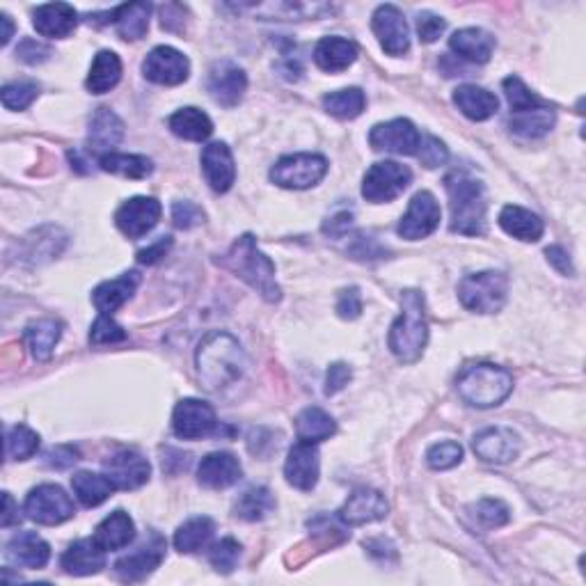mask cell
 Segmentation results:
<instances>
[{"label":"cell","instance_id":"cell-1","mask_svg":"<svg viewBox=\"0 0 586 586\" xmlns=\"http://www.w3.org/2000/svg\"><path fill=\"white\" fill-rule=\"evenodd\" d=\"M195 362L204 390L220 392L243 376L245 353L229 332H211L197 348Z\"/></svg>","mask_w":586,"mask_h":586},{"label":"cell","instance_id":"cell-2","mask_svg":"<svg viewBox=\"0 0 586 586\" xmlns=\"http://www.w3.org/2000/svg\"><path fill=\"white\" fill-rule=\"evenodd\" d=\"M445 188L449 195L451 223L449 229L463 236L486 234V190L481 181L470 177L467 172L454 170L447 174Z\"/></svg>","mask_w":586,"mask_h":586},{"label":"cell","instance_id":"cell-3","mask_svg":"<svg viewBox=\"0 0 586 586\" xmlns=\"http://www.w3.org/2000/svg\"><path fill=\"white\" fill-rule=\"evenodd\" d=\"M429 342V323H426L424 293L408 289L401 293V314L392 323L390 351L403 364H413L424 355Z\"/></svg>","mask_w":586,"mask_h":586},{"label":"cell","instance_id":"cell-4","mask_svg":"<svg viewBox=\"0 0 586 586\" xmlns=\"http://www.w3.org/2000/svg\"><path fill=\"white\" fill-rule=\"evenodd\" d=\"M220 264L229 268L236 277H241L243 282H248L268 303H277L282 298V291L275 282V264L257 248L252 234H243L229 248L227 255L220 257Z\"/></svg>","mask_w":586,"mask_h":586},{"label":"cell","instance_id":"cell-5","mask_svg":"<svg viewBox=\"0 0 586 586\" xmlns=\"http://www.w3.org/2000/svg\"><path fill=\"white\" fill-rule=\"evenodd\" d=\"M456 390L474 408H495L513 392V376L497 364H470L458 374Z\"/></svg>","mask_w":586,"mask_h":586},{"label":"cell","instance_id":"cell-6","mask_svg":"<svg viewBox=\"0 0 586 586\" xmlns=\"http://www.w3.org/2000/svg\"><path fill=\"white\" fill-rule=\"evenodd\" d=\"M506 296H509V280L504 273L497 271L472 273L458 284V298H461L463 307L477 314L500 312Z\"/></svg>","mask_w":586,"mask_h":586},{"label":"cell","instance_id":"cell-7","mask_svg":"<svg viewBox=\"0 0 586 586\" xmlns=\"http://www.w3.org/2000/svg\"><path fill=\"white\" fill-rule=\"evenodd\" d=\"M413 181V172L408 165H401L397 161H380L374 163L364 174L362 181V197L374 204H387L410 186Z\"/></svg>","mask_w":586,"mask_h":586},{"label":"cell","instance_id":"cell-8","mask_svg":"<svg viewBox=\"0 0 586 586\" xmlns=\"http://www.w3.org/2000/svg\"><path fill=\"white\" fill-rule=\"evenodd\" d=\"M328 172V161L319 154H291L282 156L273 165L271 181L291 190H305L319 184Z\"/></svg>","mask_w":586,"mask_h":586},{"label":"cell","instance_id":"cell-9","mask_svg":"<svg viewBox=\"0 0 586 586\" xmlns=\"http://www.w3.org/2000/svg\"><path fill=\"white\" fill-rule=\"evenodd\" d=\"M74 513V500L55 483H42V486L30 490L26 497V516L35 520L37 525H62V522L74 518Z\"/></svg>","mask_w":586,"mask_h":586},{"label":"cell","instance_id":"cell-10","mask_svg":"<svg viewBox=\"0 0 586 586\" xmlns=\"http://www.w3.org/2000/svg\"><path fill=\"white\" fill-rule=\"evenodd\" d=\"M440 218L442 211L438 200H435L429 190H422V193H417L413 200H410L406 216L401 218L397 232L401 239L406 241L426 239V236H431L435 229H438Z\"/></svg>","mask_w":586,"mask_h":586},{"label":"cell","instance_id":"cell-11","mask_svg":"<svg viewBox=\"0 0 586 586\" xmlns=\"http://www.w3.org/2000/svg\"><path fill=\"white\" fill-rule=\"evenodd\" d=\"M216 426V413L200 399L179 401L172 413V431L181 440H202L216 431Z\"/></svg>","mask_w":586,"mask_h":586},{"label":"cell","instance_id":"cell-12","mask_svg":"<svg viewBox=\"0 0 586 586\" xmlns=\"http://www.w3.org/2000/svg\"><path fill=\"white\" fill-rule=\"evenodd\" d=\"M142 74L156 85H181L190 76V62L184 53L172 46H156L142 62Z\"/></svg>","mask_w":586,"mask_h":586},{"label":"cell","instance_id":"cell-13","mask_svg":"<svg viewBox=\"0 0 586 586\" xmlns=\"http://www.w3.org/2000/svg\"><path fill=\"white\" fill-rule=\"evenodd\" d=\"M419 136L417 126L410 120H392L385 124H376L369 133V145L376 149V152H387V154H399V156H417Z\"/></svg>","mask_w":586,"mask_h":586},{"label":"cell","instance_id":"cell-14","mask_svg":"<svg viewBox=\"0 0 586 586\" xmlns=\"http://www.w3.org/2000/svg\"><path fill=\"white\" fill-rule=\"evenodd\" d=\"M163 207L154 197H131L115 213V225L129 239H142L161 220Z\"/></svg>","mask_w":586,"mask_h":586},{"label":"cell","instance_id":"cell-15","mask_svg":"<svg viewBox=\"0 0 586 586\" xmlns=\"http://www.w3.org/2000/svg\"><path fill=\"white\" fill-rule=\"evenodd\" d=\"M371 30L387 55H406L410 51V28L397 5H380L371 19Z\"/></svg>","mask_w":586,"mask_h":586},{"label":"cell","instance_id":"cell-16","mask_svg":"<svg viewBox=\"0 0 586 586\" xmlns=\"http://www.w3.org/2000/svg\"><path fill=\"white\" fill-rule=\"evenodd\" d=\"M165 559V538L152 532L145 543L140 545L136 552L126 554L115 564V575L122 582H140L147 575H152L154 570L163 564Z\"/></svg>","mask_w":586,"mask_h":586},{"label":"cell","instance_id":"cell-17","mask_svg":"<svg viewBox=\"0 0 586 586\" xmlns=\"http://www.w3.org/2000/svg\"><path fill=\"white\" fill-rule=\"evenodd\" d=\"M207 90L218 106L234 108L239 106L245 90H248V76L236 62L220 60L209 71Z\"/></svg>","mask_w":586,"mask_h":586},{"label":"cell","instance_id":"cell-18","mask_svg":"<svg viewBox=\"0 0 586 586\" xmlns=\"http://www.w3.org/2000/svg\"><path fill=\"white\" fill-rule=\"evenodd\" d=\"M104 472L115 483L117 490H136L149 481L152 465L138 451L122 449L104 463Z\"/></svg>","mask_w":586,"mask_h":586},{"label":"cell","instance_id":"cell-19","mask_svg":"<svg viewBox=\"0 0 586 586\" xmlns=\"http://www.w3.org/2000/svg\"><path fill=\"white\" fill-rule=\"evenodd\" d=\"M321 474V461H319V449L310 442H296L289 449L287 463H284V477L293 488L310 493L316 488Z\"/></svg>","mask_w":586,"mask_h":586},{"label":"cell","instance_id":"cell-20","mask_svg":"<svg viewBox=\"0 0 586 586\" xmlns=\"http://www.w3.org/2000/svg\"><path fill=\"white\" fill-rule=\"evenodd\" d=\"M387 511H390V506H387L383 493H378L374 488H358L353 495H348V500L339 509L337 516L348 527H360L383 520Z\"/></svg>","mask_w":586,"mask_h":586},{"label":"cell","instance_id":"cell-21","mask_svg":"<svg viewBox=\"0 0 586 586\" xmlns=\"http://www.w3.org/2000/svg\"><path fill=\"white\" fill-rule=\"evenodd\" d=\"M472 447L481 461L495 465L511 463L520 454L518 435L511 429H504V426H493V429L477 433L474 435Z\"/></svg>","mask_w":586,"mask_h":586},{"label":"cell","instance_id":"cell-22","mask_svg":"<svg viewBox=\"0 0 586 586\" xmlns=\"http://www.w3.org/2000/svg\"><path fill=\"white\" fill-rule=\"evenodd\" d=\"M243 467L239 458L229 451H213V454L204 456L200 467H197V481L202 483L204 488L211 490H223L234 486L236 481L241 479Z\"/></svg>","mask_w":586,"mask_h":586},{"label":"cell","instance_id":"cell-23","mask_svg":"<svg viewBox=\"0 0 586 586\" xmlns=\"http://www.w3.org/2000/svg\"><path fill=\"white\" fill-rule=\"evenodd\" d=\"M202 172L216 193H227L236 181L234 156L225 142H211L202 152Z\"/></svg>","mask_w":586,"mask_h":586},{"label":"cell","instance_id":"cell-24","mask_svg":"<svg viewBox=\"0 0 586 586\" xmlns=\"http://www.w3.org/2000/svg\"><path fill=\"white\" fill-rule=\"evenodd\" d=\"M7 561H12L14 566L39 570L49 564L51 548L42 536L35 532H19L17 536L10 538L5 550Z\"/></svg>","mask_w":586,"mask_h":586},{"label":"cell","instance_id":"cell-25","mask_svg":"<svg viewBox=\"0 0 586 586\" xmlns=\"http://www.w3.org/2000/svg\"><path fill=\"white\" fill-rule=\"evenodd\" d=\"M33 26L39 35L51 39H65L78 26V12L67 3L39 5L33 14Z\"/></svg>","mask_w":586,"mask_h":586},{"label":"cell","instance_id":"cell-26","mask_svg":"<svg viewBox=\"0 0 586 586\" xmlns=\"http://www.w3.org/2000/svg\"><path fill=\"white\" fill-rule=\"evenodd\" d=\"M106 550H101L94 538H81V541L71 543L62 554L60 564L65 568V573L85 577V575H97L101 568H106Z\"/></svg>","mask_w":586,"mask_h":586},{"label":"cell","instance_id":"cell-27","mask_svg":"<svg viewBox=\"0 0 586 586\" xmlns=\"http://www.w3.org/2000/svg\"><path fill=\"white\" fill-rule=\"evenodd\" d=\"M449 49L474 65H486L493 58L495 37L481 28H463L449 37Z\"/></svg>","mask_w":586,"mask_h":586},{"label":"cell","instance_id":"cell-28","mask_svg":"<svg viewBox=\"0 0 586 586\" xmlns=\"http://www.w3.org/2000/svg\"><path fill=\"white\" fill-rule=\"evenodd\" d=\"M140 284V273L138 271H129L117 277V280H108L104 284H99L97 289L92 291V303L101 314H110L120 310V307L131 300L133 293H136Z\"/></svg>","mask_w":586,"mask_h":586},{"label":"cell","instance_id":"cell-29","mask_svg":"<svg viewBox=\"0 0 586 586\" xmlns=\"http://www.w3.org/2000/svg\"><path fill=\"white\" fill-rule=\"evenodd\" d=\"M358 60V46L351 39L344 37H323L314 49L316 67L328 71V74H339Z\"/></svg>","mask_w":586,"mask_h":586},{"label":"cell","instance_id":"cell-30","mask_svg":"<svg viewBox=\"0 0 586 586\" xmlns=\"http://www.w3.org/2000/svg\"><path fill=\"white\" fill-rule=\"evenodd\" d=\"M94 541L106 552L124 550L136 541V525H133L126 511H113L108 518L99 522L97 532H94Z\"/></svg>","mask_w":586,"mask_h":586},{"label":"cell","instance_id":"cell-31","mask_svg":"<svg viewBox=\"0 0 586 586\" xmlns=\"http://www.w3.org/2000/svg\"><path fill=\"white\" fill-rule=\"evenodd\" d=\"M454 104L472 122H486L497 113L500 101L493 92L477 85H461L454 90Z\"/></svg>","mask_w":586,"mask_h":586},{"label":"cell","instance_id":"cell-32","mask_svg":"<svg viewBox=\"0 0 586 586\" xmlns=\"http://www.w3.org/2000/svg\"><path fill=\"white\" fill-rule=\"evenodd\" d=\"M87 140H90L94 152L110 154V149L124 140V122L110 108H97V113L90 120V136H87Z\"/></svg>","mask_w":586,"mask_h":586},{"label":"cell","instance_id":"cell-33","mask_svg":"<svg viewBox=\"0 0 586 586\" xmlns=\"http://www.w3.org/2000/svg\"><path fill=\"white\" fill-rule=\"evenodd\" d=\"M500 227L506 234L513 236V239L525 241V243L541 241V236L545 232L543 220L529 209L518 207V204H509V207L502 209Z\"/></svg>","mask_w":586,"mask_h":586},{"label":"cell","instance_id":"cell-34","mask_svg":"<svg viewBox=\"0 0 586 586\" xmlns=\"http://www.w3.org/2000/svg\"><path fill=\"white\" fill-rule=\"evenodd\" d=\"M149 14H152V5L149 3H126L117 10L108 14L110 23H115L117 33L126 42H136L142 39L149 30Z\"/></svg>","mask_w":586,"mask_h":586},{"label":"cell","instance_id":"cell-35","mask_svg":"<svg viewBox=\"0 0 586 586\" xmlns=\"http://www.w3.org/2000/svg\"><path fill=\"white\" fill-rule=\"evenodd\" d=\"M120 78H122L120 55L113 51H99L90 67V76H87L85 87L92 94H106L120 83Z\"/></svg>","mask_w":586,"mask_h":586},{"label":"cell","instance_id":"cell-36","mask_svg":"<svg viewBox=\"0 0 586 586\" xmlns=\"http://www.w3.org/2000/svg\"><path fill=\"white\" fill-rule=\"evenodd\" d=\"M71 488H74L78 502L87 506V509L104 504L117 490L115 483L110 481L106 474L97 472H76L74 477H71Z\"/></svg>","mask_w":586,"mask_h":586},{"label":"cell","instance_id":"cell-37","mask_svg":"<svg viewBox=\"0 0 586 586\" xmlns=\"http://www.w3.org/2000/svg\"><path fill=\"white\" fill-rule=\"evenodd\" d=\"M62 337V323L53 319H42L30 323L23 332V342L28 344L33 358L39 362H46L53 355V348L58 346Z\"/></svg>","mask_w":586,"mask_h":586},{"label":"cell","instance_id":"cell-38","mask_svg":"<svg viewBox=\"0 0 586 586\" xmlns=\"http://www.w3.org/2000/svg\"><path fill=\"white\" fill-rule=\"evenodd\" d=\"M170 131L174 136L190 140V142H202L211 138L213 122L207 113H202L200 108H181L177 113L170 115L168 120Z\"/></svg>","mask_w":586,"mask_h":586},{"label":"cell","instance_id":"cell-39","mask_svg":"<svg viewBox=\"0 0 586 586\" xmlns=\"http://www.w3.org/2000/svg\"><path fill=\"white\" fill-rule=\"evenodd\" d=\"M337 424L326 410L321 408H305L303 413L296 417V435L298 442H310V445H319V442L328 440L335 435Z\"/></svg>","mask_w":586,"mask_h":586},{"label":"cell","instance_id":"cell-40","mask_svg":"<svg viewBox=\"0 0 586 586\" xmlns=\"http://www.w3.org/2000/svg\"><path fill=\"white\" fill-rule=\"evenodd\" d=\"M213 532H216V525H213L211 518H190L177 529V534H174V548L184 554L200 552L213 538Z\"/></svg>","mask_w":586,"mask_h":586},{"label":"cell","instance_id":"cell-41","mask_svg":"<svg viewBox=\"0 0 586 586\" xmlns=\"http://www.w3.org/2000/svg\"><path fill=\"white\" fill-rule=\"evenodd\" d=\"M552 126H554V110L550 106L527 110V113H516L509 122V129L513 136L525 138V140L543 138L545 133H550Z\"/></svg>","mask_w":586,"mask_h":586},{"label":"cell","instance_id":"cell-42","mask_svg":"<svg viewBox=\"0 0 586 586\" xmlns=\"http://www.w3.org/2000/svg\"><path fill=\"white\" fill-rule=\"evenodd\" d=\"M99 165L104 172L117 174V177H126V179H147L154 170L152 161H149L147 156H138V154L110 152L99 158Z\"/></svg>","mask_w":586,"mask_h":586},{"label":"cell","instance_id":"cell-43","mask_svg":"<svg viewBox=\"0 0 586 586\" xmlns=\"http://www.w3.org/2000/svg\"><path fill=\"white\" fill-rule=\"evenodd\" d=\"M275 509V497L268 488L259 486V488H250L236 500L234 504V516L248 522H257L264 520L273 513Z\"/></svg>","mask_w":586,"mask_h":586},{"label":"cell","instance_id":"cell-44","mask_svg":"<svg viewBox=\"0 0 586 586\" xmlns=\"http://www.w3.org/2000/svg\"><path fill=\"white\" fill-rule=\"evenodd\" d=\"M321 104L330 115L339 117V120H355V117L362 115L364 106H367V97H364L360 87H346V90L326 94Z\"/></svg>","mask_w":586,"mask_h":586},{"label":"cell","instance_id":"cell-45","mask_svg":"<svg viewBox=\"0 0 586 586\" xmlns=\"http://www.w3.org/2000/svg\"><path fill=\"white\" fill-rule=\"evenodd\" d=\"M39 449V435L26 424L10 426L5 433V456L10 461H28Z\"/></svg>","mask_w":586,"mask_h":586},{"label":"cell","instance_id":"cell-46","mask_svg":"<svg viewBox=\"0 0 586 586\" xmlns=\"http://www.w3.org/2000/svg\"><path fill=\"white\" fill-rule=\"evenodd\" d=\"M470 518L474 525L486 532V529L504 527L511 520V511L502 500H490V497H486V500L470 506Z\"/></svg>","mask_w":586,"mask_h":586},{"label":"cell","instance_id":"cell-47","mask_svg":"<svg viewBox=\"0 0 586 586\" xmlns=\"http://www.w3.org/2000/svg\"><path fill=\"white\" fill-rule=\"evenodd\" d=\"M504 94H506V99H509V106L513 110V115L548 106L541 97H536L534 92H529V87L522 83L518 76L504 78Z\"/></svg>","mask_w":586,"mask_h":586},{"label":"cell","instance_id":"cell-48","mask_svg":"<svg viewBox=\"0 0 586 586\" xmlns=\"http://www.w3.org/2000/svg\"><path fill=\"white\" fill-rule=\"evenodd\" d=\"M239 557H241V545L239 541H234V538H223V541H218L213 548L209 550V561L213 570H218V573L229 575L232 570L239 564Z\"/></svg>","mask_w":586,"mask_h":586},{"label":"cell","instance_id":"cell-49","mask_svg":"<svg viewBox=\"0 0 586 586\" xmlns=\"http://www.w3.org/2000/svg\"><path fill=\"white\" fill-rule=\"evenodd\" d=\"M37 94H39L37 83L21 81V83L5 85L3 92H0V99H3V106L7 110H26L37 99Z\"/></svg>","mask_w":586,"mask_h":586},{"label":"cell","instance_id":"cell-50","mask_svg":"<svg viewBox=\"0 0 586 586\" xmlns=\"http://www.w3.org/2000/svg\"><path fill=\"white\" fill-rule=\"evenodd\" d=\"M463 461V447L458 442H438L426 451V463L431 470H451Z\"/></svg>","mask_w":586,"mask_h":586},{"label":"cell","instance_id":"cell-51","mask_svg":"<svg viewBox=\"0 0 586 586\" xmlns=\"http://www.w3.org/2000/svg\"><path fill=\"white\" fill-rule=\"evenodd\" d=\"M126 339V330L110 314H101L90 330L92 344H120Z\"/></svg>","mask_w":586,"mask_h":586},{"label":"cell","instance_id":"cell-52","mask_svg":"<svg viewBox=\"0 0 586 586\" xmlns=\"http://www.w3.org/2000/svg\"><path fill=\"white\" fill-rule=\"evenodd\" d=\"M417 158L422 161L424 168L433 170V168H440V165L447 163L449 152H447L445 142L433 138V136H426V138H422V142H419Z\"/></svg>","mask_w":586,"mask_h":586},{"label":"cell","instance_id":"cell-53","mask_svg":"<svg viewBox=\"0 0 586 586\" xmlns=\"http://www.w3.org/2000/svg\"><path fill=\"white\" fill-rule=\"evenodd\" d=\"M204 220L202 209L195 202H174L172 204V223L179 229H193Z\"/></svg>","mask_w":586,"mask_h":586},{"label":"cell","instance_id":"cell-54","mask_svg":"<svg viewBox=\"0 0 586 586\" xmlns=\"http://www.w3.org/2000/svg\"><path fill=\"white\" fill-rule=\"evenodd\" d=\"M17 55L21 62H26V65H42L53 55L51 46H46L42 42H37V39H30L26 37L23 42L17 46Z\"/></svg>","mask_w":586,"mask_h":586},{"label":"cell","instance_id":"cell-55","mask_svg":"<svg viewBox=\"0 0 586 586\" xmlns=\"http://www.w3.org/2000/svg\"><path fill=\"white\" fill-rule=\"evenodd\" d=\"M447 23L442 17H435L431 12H422L417 17V33L424 44H433L442 33H445Z\"/></svg>","mask_w":586,"mask_h":586},{"label":"cell","instance_id":"cell-56","mask_svg":"<svg viewBox=\"0 0 586 586\" xmlns=\"http://www.w3.org/2000/svg\"><path fill=\"white\" fill-rule=\"evenodd\" d=\"M337 314L342 316L346 321H353L358 319L362 314V296H360V289L358 287H351V289H344L339 293L337 298Z\"/></svg>","mask_w":586,"mask_h":586},{"label":"cell","instance_id":"cell-57","mask_svg":"<svg viewBox=\"0 0 586 586\" xmlns=\"http://www.w3.org/2000/svg\"><path fill=\"white\" fill-rule=\"evenodd\" d=\"M351 367H346L344 362H335L330 364L328 374H326V394L332 397V394L342 392L344 387L348 385V380H351Z\"/></svg>","mask_w":586,"mask_h":586},{"label":"cell","instance_id":"cell-58","mask_svg":"<svg viewBox=\"0 0 586 586\" xmlns=\"http://www.w3.org/2000/svg\"><path fill=\"white\" fill-rule=\"evenodd\" d=\"M351 255L355 259H380V257H385V250L380 248L376 239L360 234L358 239H355V245L351 248Z\"/></svg>","mask_w":586,"mask_h":586},{"label":"cell","instance_id":"cell-59","mask_svg":"<svg viewBox=\"0 0 586 586\" xmlns=\"http://www.w3.org/2000/svg\"><path fill=\"white\" fill-rule=\"evenodd\" d=\"M170 248H172V236H161V239L149 245V248L138 252V261L140 264H156L158 259L168 255Z\"/></svg>","mask_w":586,"mask_h":586},{"label":"cell","instance_id":"cell-60","mask_svg":"<svg viewBox=\"0 0 586 586\" xmlns=\"http://www.w3.org/2000/svg\"><path fill=\"white\" fill-rule=\"evenodd\" d=\"M78 461V451L74 447H55L46 456V465L55 467V470H65V467L74 465Z\"/></svg>","mask_w":586,"mask_h":586},{"label":"cell","instance_id":"cell-61","mask_svg":"<svg viewBox=\"0 0 586 586\" xmlns=\"http://www.w3.org/2000/svg\"><path fill=\"white\" fill-rule=\"evenodd\" d=\"M545 257H548L550 264L557 268L561 275H573V264H570V257L564 248H559V245H552V248L545 250Z\"/></svg>","mask_w":586,"mask_h":586},{"label":"cell","instance_id":"cell-62","mask_svg":"<svg viewBox=\"0 0 586 586\" xmlns=\"http://www.w3.org/2000/svg\"><path fill=\"white\" fill-rule=\"evenodd\" d=\"M351 220H353V216L348 211H342V213H337L335 218H330V223H326V227H323V232L326 234H332V236H339V234H344L348 227H351Z\"/></svg>","mask_w":586,"mask_h":586},{"label":"cell","instance_id":"cell-63","mask_svg":"<svg viewBox=\"0 0 586 586\" xmlns=\"http://www.w3.org/2000/svg\"><path fill=\"white\" fill-rule=\"evenodd\" d=\"M3 506L5 509H3V518H0V525L7 529V527H12L14 522H19V513H17L19 509L14 506V500L10 497V493H3Z\"/></svg>","mask_w":586,"mask_h":586},{"label":"cell","instance_id":"cell-64","mask_svg":"<svg viewBox=\"0 0 586 586\" xmlns=\"http://www.w3.org/2000/svg\"><path fill=\"white\" fill-rule=\"evenodd\" d=\"M0 23H3V33H0V44L7 46L14 35V23L7 14H0Z\"/></svg>","mask_w":586,"mask_h":586}]
</instances>
